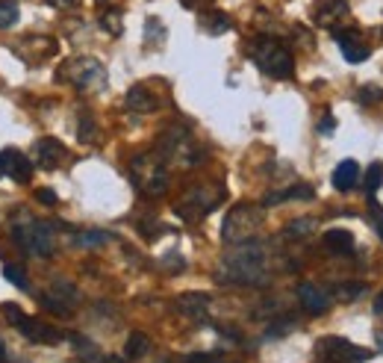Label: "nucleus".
Returning <instances> with one entry per match:
<instances>
[{"instance_id":"nucleus-19","label":"nucleus","mask_w":383,"mask_h":363,"mask_svg":"<svg viewBox=\"0 0 383 363\" xmlns=\"http://www.w3.org/2000/svg\"><path fill=\"white\" fill-rule=\"evenodd\" d=\"M201 24H204L207 32H212V36H221V32L230 30V15L221 12V9H212V12H207L201 18Z\"/></svg>"},{"instance_id":"nucleus-38","label":"nucleus","mask_w":383,"mask_h":363,"mask_svg":"<svg viewBox=\"0 0 383 363\" xmlns=\"http://www.w3.org/2000/svg\"><path fill=\"white\" fill-rule=\"evenodd\" d=\"M180 4H183V6H189V9H192V6L197 4V0H180Z\"/></svg>"},{"instance_id":"nucleus-25","label":"nucleus","mask_w":383,"mask_h":363,"mask_svg":"<svg viewBox=\"0 0 383 363\" xmlns=\"http://www.w3.org/2000/svg\"><path fill=\"white\" fill-rule=\"evenodd\" d=\"M4 278L9 280V284L18 287V290H27V287H30V280H27V275H24L21 266H4Z\"/></svg>"},{"instance_id":"nucleus-30","label":"nucleus","mask_w":383,"mask_h":363,"mask_svg":"<svg viewBox=\"0 0 383 363\" xmlns=\"http://www.w3.org/2000/svg\"><path fill=\"white\" fill-rule=\"evenodd\" d=\"M289 328H295V322L292 319H286V322H277V325H272V337H283V334H289Z\"/></svg>"},{"instance_id":"nucleus-27","label":"nucleus","mask_w":383,"mask_h":363,"mask_svg":"<svg viewBox=\"0 0 383 363\" xmlns=\"http://www.w3.org/2000/svg\"><path fill=\"white\" fill-rule=\"evenodd\" d=\"M310 230H315V222L312 219H298V222H292L289 227H286V237H304V234H310Z\"/></svg>"},{"instance_id":"nucleus-4","label":"nucleus","mask_w":383,"mask_h":363,"mask_svg":"<svg viewBox=\"0 0 383 363\" xmlns=\"http://www.w3.org/2000/svg\"><path fill=\"white\" fill-rule=\"evenodd\" d=\"M315 352H319V363H365V360H372L369 349H360V345L339 340V337L322 340L315 345Z\"/></svg>"},{"instance_id":"nucleus-10","label":"nucleus","mask_w":383,"mask_h":363,"mask_svg":"<svg viewBox=\"0 0 383 363\" xmlns=\"http://www.w3.org/2000/svg\"><path fill=\"white\" fill-rule=\"evenodd\" d=\"M333 36H336V42L342 44V56H345L348 62H363V59H369V54H372L369 44L360 42L354 30H336Z\"/></svg>"},{"instance_id":"nucleus-18","label":"nucleus","mask_w":383,"mask_h":363,"mask_svg":"<svg viewBox=\"0 0 383 363\" xmlns=\"http://www.w3.org/2000/svg\"><path fill=\"white\" fill-rule=\"evenodd\" d=\"M147 352H151V340H147V334L133 331V334L127 337V345H124V357H127V360H139V357H145Z\"/></svg>"},{"instance_id":"nucleus-12","label":"nucleus","mask_w":383,"mask_h":363,"mask_svg":"<svg viewBox=\"0 0 383 363\" xmlns=\"http://www.w3.org/2000/svg\"><path fill=\"white\" fill-rule=\"evenodd\" d=\"M124 104L133 109V112H154L159 107V97L147 89V86H133L124 97Z\"/></svg>"},{"instance_id":"nucleus-34","label":"nucleus","mask_w":383,"mask_h":363,"mask_svg":"<svg viewBox=\"0 0 383 363\" xmlns=\"http://www.w3.org/2000/svg\"><path fill=\"white\" fill-rule=\"evenodd\" d=\"M375 313H377V316H383V290H380V295L375 299Z\"/></svg>"},{"instance_id":"nucleus-33","label":"nucleus","mask_w":383,"mask_h":363,"mask_svg":"<svg viewBox=\"0 0 383 363\" xmlns=\"http://www.w3.org/2000/svg\"><path fill=\"white\" fill-rule=\"evenodd\" d=\"M375 225H377V234L383 239V207H377V204H375Z\"/></svg>"},{"instance_id":"nucleus-15","label":"nucleus","mask_w":383,"mask_h":363,"mask_svg":"<svg viewBox=\"0 0 383 363\" xmlns=\"http://www.w3.org/2000/svg\"><path fill=\"white\" fill-rule=\"evenodd\" d=\"M357 180H360L357 160H342L336 166V172H333V186H336L339 192H351L357 186Z\"/></svg>"},{"instance_id":"nucleus-16","label":"nucleus","mask_w":383,"mask_h":363,"mask_svg":"<svg viewBox=\"0 0 383 363\" xmlns=\"http://www.w3.org/2000/svg\"><path fill=\"white\" fill-rule=\"evenodd\" d=\"M298 299H301V304L312 313V316H319V313L327 310V295L315 284H301V287H298Z\"/></svg>"},{"instance_id":"nucleus-32","label":"nucleus","mask_w":383,"mask_h":363,"mask_svg":"<svg viewBox=\"0 0 383 363\" xmlns=\"http://www.w3.org/2000/svg\"><path fill=\"white\" fill-rule=\"evenodd\" d=\"M186 363H219V357L215 355H189Z\"/></svg>"},{"instance_id":"nucleus-7","label":"nucleus","mask_w":383,"mask_h":363,"mask_svg":"<svg viewBox=\"0 0 383 363\" xmlns=\"http://www.w3.org/2000/svg\"><path fill=\"white\" fill-rule=\"evenodd\" d=\"M62 80H71V83L77 86H92L97 83V80L104 77V69H101V62L97 59H71V62H65L62 65Z\"/></svg>"},{"instance_id":"nucleus-21","label":"nucleus","mask_w":383,"mask_h":363,"mask_svg":"<svg viewBox=\"0 0 383 363\" xmlns=\"http://www.w3.org/2000/svg\"><path fill=\"white\" fill-rule=\"evenodd\" d=\"M51 295H54V299H59V302H65V304H71L77 299V290L68 284V280H54Z\"/></svg>"},{"instance_id":"nucleus-37","label":"nucleus","mask_w":383,"mask_h":363,"mask_svg":"<svg viewBox=\"0 0 383 363\" xmlns=\"http://www.w3.org/2000/svg\"><path fill=\"white\" fill-rule=\"evenodd\" d=\"M97 363H127L124 357H104V360H97Z\"/></svg>"},{"instance_id":"nucleus-8","label":"nucleus","mask_w":383,"mask_h":363,"mask_svg":"<svg viewBox=\"0 0 383 363\" xmlns=\"http://www.w3.org/2000/svg\"><path fill=\"white\" fill-rule=\"evenodd\" d=\"M0 174L12 177L15 184H27V180L32 177V162L21 151L6 148V151H0Z\"/></svg>"},{"instance_id":"nucleus-1","label":"nucleus","mask_w":383,"mask_h":363,"mask_svg":"<svg viewBox=\"0 0 383 363\" xmlns=\"http://www.w3.org/2000/svg\"><path fill=\"white\" fill-rule=\"evenodd\" d=\"M224 280L239 287H257L265 278V251L257 242H239V249H233V254H227L221 260V272Z\"/></svg>"},{"instance_id":"nucleus-6","label":"nucleus","mask_w":383,"mask_h":363,"mask_svg":"<svg viewBox=\"0 0 383 363\" xmlns=\"http://www.w3.org/2000/svg\"><path fill=\"white\" fill-rule=\"evenodd\" d=\"M133 177L145 195H162L169 186V177H165L162 166H151V157H139L133 160Z\"/></svg>"},{"instance_id":"nucleus-20","label":"nucleus","mask_w":383,"mask_h":363,"mask_svg":"<svg viewBox=\"0 0 383 363\" xmlns=\"http://www.w3.org/2000/svg\"><path fill=\"white\" fill-rule=\"evenodd\" d=\"M18 21V4L15 0H0V30L12 27Z\"/></svg>"},{"instance_id":"nucleus-13","label":"nucleus","mask_w":383,"mask_h":363,"mask_svg":"<svg viewBox=\"0 0 383 363\" xmlns=\"http://www.w3.org/2000/svg\"><path fill=\"white\" fill-rule=\"evenodd\" d=\"M62 157H65V148L56 139H39L36 142V162L42 169H56Z\"/></svg>"},{"instance_id":"nucleus-28","label":"nucleus","mask_w":383,"mask_h":363,"mask_svg":"<svg viewBox=\"0 0 383 363\" xmlns=\"http://www.w3.org/2000/svg\"><path fill=\"white\" fill-rule=\"evenodd\" d=\"M363 104H377V101H383V89H377V86H363Z\"/></svg>"},{"instance_id":"nucleus-17","label":"nucleus","mask_w":383,"mask_h":363,"mask_svg":"<svg viewBox=\"0 0 383 363\" xmlns=\"http://www.w3.org/2000/svg\"><path fill=\"white\" fill-rule=\"evenodd\" d=\"M324 249H327V251H333V254H348V251L354 249V237H351V230H342V227L327 230V234H324Z\"/></svg>"},{"instance_id":"nucleus-39","label":"nucleus","mask_w":383,"mask_h":363,"mask_svg":"<svg viewBox=\"0 0 383 363\" xmlns=\"http://www.w3.org/2000/svg\"><path fill=\"white\" fill-rule=\"evenodd\" d=\"M4 352H6V349H4V343H0V363H4Z\"/></svg>"},{"instance_id":"nucleus-3","label":"nucleus","mask_w":383,"mask_h":363,"mask_svg":"<svg viewBox=\"0 0 383 363\" xmlns=\"http://www.w3.org/2000/svg\"><path fill=\"white\" fill-rule=\"evenodd\" d=\"M260 225H262V213L251 204H239L227 213V219L221 225V237L224 242H248L257 237Z\"/></svg>"},{"instance_id":"nucleus-24","label":"nucleus","mask_w":383,"mask_h":363,"mask_svg":"<svg viewBox=\"0 0 383 363\" xmlns=\"http://www.w3.org/2000/svg\"><path fill=\"white\" fill-rule=\"evenodd\" d=\"M380 186H383V162H375V166L369 169V174H365V192L375 195Z\"/></svg>"},{"instance_id":"nucleus-22","label":"nucleus","mask_w":383,"mask_h":363,"mask_svg":"<svg viewBox=\"0 0 383 363\" xmlns=\"http://www.w3.org/2000/svg\"><path fill=\"white\" fill-rule=\"evenodd\" d=\"M109 239V234H104V230H86V234H80L74 242L83 245V249H95V245H104Z\"/></svg>"},{"instance_id":"nucleus-2","label":"nucleus","mask_w":383,"mask_h":363,"mask_svg":"<svg viewBox=\"0 0 383 363\" xmlns=\"http://www.w3.org/2000/svg\"><path fill=\"white\" fill-rule=\"evenodd\" d=\"M251 56L260 69L269 74V77H277V80H289L295 74V59L289 54L286 44H280L277 39L272 36H260L254 39L251 44Z\"/></svg>"},{"instance_id":"nucleus-5","label":"nucleus","mask_w":383,"mask_h":363,"mask_svg":"<svg viewBox=\"0 0 383 363\" xmlns=\"http://www.w3.org/2000/svg\"><path fill=\"white\" fill-rule=\"evenodd\" d=\"M15 242L21 245L24 251L47 257L54 251V227L44 222H32L27 227H15Z\"/></svg>"},{"instance_id":"nucleus-31","label":"nucleus","mask_w":383,"mask_h":363,"mask_svg":"<svg viewBox=\"0 0 383 363\" xmlns=\"http://www.w3.org/2000/svg\"><path fill=\"white\" fill-rule=\"evenodd\" d=\"M36 198H39L42 204H47V207H51V204H56V195H54L51 189H36Z\"/></svg>"},{"instance_id":"nucleus-29","label":"nucleus","mask_w":383,"mask_h":363,"mask_svg":"<svg viewBox=\"0 0 383 363\" xmlns=\"http://www.w3.org/2000/svg\"><path fill=\"white\" fill-rule=\"evenodd\" d=\"M77 133H80V139H83V142H92V139H95V121L89 119V115L80 121V130H77Z\"/></svg>"},{"instance_id":"nucleus-23","label":"nucleus","mask_w":383,"mask_h":363,"mask_svg":"<svg viewBox=\"0 0 383 363\" xmlns=\"http://www.w3.org/2000/svg\"><path fill=\"white\" fill-rule=\"evenodd\" d=\"M101 27L109 32V36H118L121 32V12L118 9H109L101 15Z\"/></svg>"},{"instance_id":"nucleus-9","label":"nucleus","mask_w":383,"mask_h":363,"mask_svg":"<svg viewBox=\"0 0 383 363\" xmlns=\"http://www.w3.org/2000/svg\"><path fill=\"white\" fill-rule=\"evenodd\" d=\"M18 331L27 337V340H32V343H44V345H56L59 340H62V334L56 331V328H51V325H44V322H39V319H32V316H21L18 319Z\"/></svg>"},{"instance_id":"nucleus-11","label":"nucleus","mask_w":383,"mask_h":363,"mask_svg":"<svg viewBox=\"0 0 383 363\" xmlns=\"http://www.w3.org/2000/svg\"><path fill=\"white\" fill-rule=\"evenodd\" d=\"M174 304H177L180 313H186V316L201 319L204 313L209 310V295H204V292H183V295H177Z\"/></svg>"},{"instance_id":"nucleus-35","label":"nucleus","mask_w":383,"mask_h":363,"mask_svg":"<svg viewBox=\"0 0 383 363\" xmlns=\"http://www.w3.org/2000/svg\"><path fill=\"white\" fill-rule=\"evenodd\" d=\"M330 130H333V119H330V115H324V121H322V133H330Z\"/></svg>"},{"instance_id":"nucleus-14","label":"nucleus","mask_w":383,"mask_h":363,"mask_svg":"<svg viewBox=\"0 0 383 363\" xmlns=\"http://www.w3.org/2000/svg\"><path fill=\"white\" fill-rule=\"evenodd\" d=\"M348 15V4L345 0H319V6H315V21L322 27H333L339 18Z\"/></svg>"},{"instance_id":"nucleus-36","label":"nucleus","mask_w":383,"mask_h":363,"mask_svg":"<svg viewBox=\"0 0 383 363\" xmlns=\"http://www.w3.org/2000/svg\"><path fill=\"white\" fill-rule=\"evenodd\" d=\"M47 4H54V6H74L77 0H47Z\"/></svg>"},{"instance_id":"nucleus-26","label":"nucleus","mask_w":383,"mask_h":363,"mask_svg":"<svg viewBox=\"0 0 383 363\" xmlns=\"http://www.w3.org/2000/svg\"><path fill=\"white\" fill-rule=\"evenodd\" d=\"M42 304H44L47 310H51V313H56V316H71V307L65 304V302H59V299H54L51 292H44V295H42Z\"/></svg>"}]
</instances>
